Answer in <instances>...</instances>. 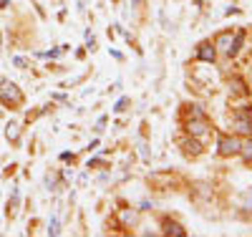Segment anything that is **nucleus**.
I'll return each mask as SVG.
<instances>
[{
    "label": "nucleus",
    "instance_id": "dca6fc26",
    "mask_svg": "<svg viewBox=\"0 0 252 237\" xmlns=\"http://www.w3.org/2000/svg\"><path fill=\"white\" fill-rule=\"evenodd\" d=\"M126 106H129V99H119V101H116V106H114V111H116V114H121V111L126 109Z\"/></svg>",
    "mask_w": 252,
    "mask_h": 237
},
{
    "label": "nucleus",
    "instance_id": "4468645a",
    "mask_svg": "<svg viewBox=\"0 0 252 237\" xmlns=\"http://www.w3.org/2000/svg\"><path fill=\"white\" fill-rule=\"evenodd\" d=\"M229 86H235L237 94H247V83L242 78H232V81H229Z\"/></svg>",
    "mask_w": 252,
    "mask_h": 237
},
{
    "label": "nucleus",
    "instance_id": "f03ea898",
    "mask_svg": "<svg viewBox=\"0 0 252 237\" xmlns=\"http://www.w3.org/2000/svg\"><path fill=\"white\" fill-rule=\"evenodd\" d=\"M240 146H242V141H240L237 136H232V134H222V136L217 139V152H220V157H235V154H240Z\"/></svg>",
    "mask_w": 252,
    "mask_h": 237
},
{
    "label": "nucleus",
    "instance_id": "20e7f679",
    "mask_svg": "<svg viewBox=\"0 0 252 237\" xmlns=\"http://www.w3.org/2000/svg\"><path fill=\"white\" fill-rule=\"evenodd\" d=\"M207 132H209V124H207L204 116H194V119L187 121V134H189V136L197 139V136H204Z\"/></svg>",
    "mask_w": 252,
    "mask_h": 237
},
{
    "label": "nucleus",
    "instance_id": "7ed1b4c3",
    "mask_svg": "<svg viewBox=\"0 0 252 237\" xmlns=\"http://www.w3.org/2000/svg\"><path fill=\"white\" fill-rule=\"evenodd\" d=\"M235 126H237V132H240V134L252 136V111L240 109V111L235 114Z\"/></svg>",
    "mask_w": 252,
    "mask_h": 237
},
{
    "label": "nucleus",
    "instance_id": "f8f14e48",
    "mask_svg": "<svg viewBox=\"0 0 252 237\" xmlns=\"http://www.w3.org/2000/svg\"><path fill=\"white\" fill-rule=\"evenodd\" d=\"M5 136H8L10 141H18V136H20V132H18V124H8V126H5Z\"/></svg>",
    "mask_w": 252,
    "mask_h": 237
},
{
    "label": "nucleus",
    "instance_id": "f257e3e1",
    "mask_svg": "<svg viewBox=\"0 0 252 237\" xmlns=\"http://www.w3.org/2000/svg\"><path fill=\"white\" fill-rule=\"evenodd\" d=\"M0 103L8 106V109H15V106L23 103V94L15 83L10 81H0Z\"/></svg>",
    "mask_w": 252,
    "mask_h": 237
},
{
    "label": "nucleus",
    "instance_id": "9d476101",
    "mask_svg": "<svg viewBox=\"0 0 252 237\" xmlns=\"http://www.w3.org/2000/svg\"><path fill=\"white\" fill-rule=\"evenodd\" d=\"M240 157L245 159V164H252V136H250L247 141H242V146H240Z\"/></svg>",
    "mask_w": 252,
    "mask_h": 237
},
{
    "label": "nucleus",
    "instance_id": "a211bd4d",
    "mask_svg": "<svg viewBox=\"0 0 252 237\" xmlns=\"http://www.w3.org/2000/svg\"><path fill=\"white\" fill-rule=\"evenodd\" d=\"M141 5V0H131V8H139Z\"/></svg>",
    "mask_w": 252,
    "mask_h": 237
},
{
    "label": "nucleus",
    "instance_id": "39448f33",
    "mask_svg": "<svg viewBox=\"0 0 252 237\" xmlns=\"http://www.w3.org/2000/svg\"><path fill=\"white\" fill-rule=\"evenodd\" d=\"M197 58L204 61V63H215L217 61V48H215V43L212 40H204L197 46Z\"/></svg>",
    "mask_w": 252,
    "mask_h": 237
},
{
    "label": "nucleus",
    "instance_id": "0eeeda50",
    "mask_svg": "<svg viewBox=\"0 0 252 237\" xmlns=\"http://www.w3.org/2000/svg\"><path fill=\"white\" fill-rule=\"evenodd\" d=\"M242 43H245V31H237V33L232 35V43H229V48H227V56H229V58L237 56V53L242 51Z\"/></svg>",
    "mask_w": 252,
    "mask_h": 237
},
{
    "label": "nucleus",
    "instance_id": "6e6552de",
    "mask_svg": "<svg viewBox=\"0 0 252 237\" xmlns=\"http://www.w3.org/2000/svg\"><path fill=\"white\" fill-rule=\"evenodd\" d=\"M161 230H164V235H174V237H184L187 235V230L179 222H172V220H164L161 222Z\"/></svg>",
    "mask_w": 252,
    "mask_h": 237
},
{
    "label": "nucleus",
    "instance_id": "9b49d317",
    "mask_svg": "<svg viewBox=\"0 0 252 237\" xmlns=\"http://www.w3.org/2000/svg\"><path fill=\"white\" fill-rule=\"evenodd\" d=\"M240 209H245V212H252V187L242 192V197H240Z\"/></svg>",
    "mask_w": 252,
    "mask_h": 237
},
{
    "label": "nucleus",
    "instance_id": "423d86ee",
    "mask_svg": "<svg viewBox=\"0 0 252 237\" xmlns=\"http://www.w3.org/2000/svg\"><path fill=\"white\" fill-rule=\"evenodd\" d=\"M232 35H235V33H232V28H229V31H222V33H217V38H215V48L227 53L229 43H232Z\"/></svg>",
    "mask_w": 252,
    "mask_h": 237
},
{
    "label": "nucleus",
    "instance_id": "1a4fd4ad",
    "mask_svg": "<svg viewBox=\"0 0 252 237\" xmlns=\"http://www.w3.org/2000/svg\"><path fill=\"white\" fill-rule=\"evenodd\" d=\"M182 149H184L187 157H199V154H202V144H199L197 139H184V141H182Z\"/></svg>",
    "mask_w": 252,
    "mask_h": 237
},
{
    "label": "nucleus",
    "instance_id": "ddd939ff",
    "mask_svg": "<svg viewBox=\"0 0 252 237\" xmlns=\"http://www.w3.org/2000/svg\"><path fill=\"white\" fill-rule=\"evenodd\" d=\"M121 220H124V225H136V212H129V209H126V212H121Z\"/></svg>",
    "mask_w": 252,
    "mask_h": 237
},
{
    "label": "nucleus",
    "instance_id": "f3484780",
    "mask_svg": "<svg viewBox=\"0 0 252 237\" xmlns=\"http://www.w3.org/2000/svg\"><path fill=\"white\" fill-rule=\"evenodd\" d=\"M13 63H15L18 68H28V61H26V58H15Z\"/></svg>",
    "mask_w": 252,
    "mask_h": 237
},
{
    "label": "nucleus",
    "instance_id": "6ab92c4d",
    "mask_svg": "<svg viewBox=\"0 0 252 237\" xmlns=\"http://www.w3.org/2000/svg\"><path fill=\"white\" fill-rule=\"evenodd\" d=\"M8 3H10V0H0V8H8Z\"/></svg>",
    "mask_w": 252,
    "mask_h": 237
},
{
    "label": "nucleus",
    "instance_id": "2eb2a0df",
    "mask_svg": "<svg viewBox=\"0 0 252 237\" xmlns=\"http://www.w3.org/2000/svg\"><path fill=\"white\" fill-rule=\"evenodd\" d=\"M48 235H61V222H58V217L51 220V225H48Z\"/></svg>",
    "mask_w": 252,
    "mask_h": 237
}]
</instances>
